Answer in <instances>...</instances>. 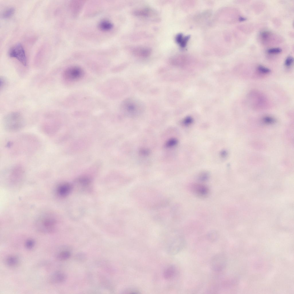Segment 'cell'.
<instances>
[{
    "label": "cell",
    "instance_id": "obj_1",
    "mask_svg": "<svg viewBox=\"0 0 294 294\" xmlns=\"http://www.w3.org/2000/svg\"><path fill=\"white\" fill-rule=\"evenodd\" d=\"M133 194L136 200L145 207L157 210L167 206V199L157 190L149 187H138Z\"/></svg>",
    "mask_w": 294,
    "mask_h": 294
},
{
    "label": "cell",
    "instance_id": "obj_2",
    "mask_svg": "<svg viewBox=\"0 0 294 294\" xmlns=\"http://www.w3.org/2000/svg\"><path fill=\"white\" fill-rule=\"evenodd\" d=\"M121 109L123 113L128 116H136L144 111L145 105L140 100L130 97L126 99L122 102Z\"/></svg>",
    "mask_w": 294,
    "mask_h": 294
},
{
    "label": "cell",
    "instance_id": "obj_3",
    "mask_svg": "<svg viewBox=\"0 0 294 294\" xmlns=\"http://www.w3.org/2000/svg\"><path fill=\"white\" fill-rule=\"evenodd\" d=\"M3 123L5 128L11 132L20 130L24 125L22 116L17 112H12L7 115L4 118Z\"/></svg>",
    "mask_w": 294,
    "mask_h": 294
},
{
    "label": "cell",
    "instance_id": "obj_4",
    "mask_svg": "<svg viewBox=\"0 0 294 294\" xmlns=\"http://www.w3.org/2000/svg\"><path fill=\"white\" fill-rule=\"evenodd\" d=\"M56 224L57 221L54 215L49 213L44 214L40 216L36 223L38 230L46 233L54 231Z\"/></svg>",
    "mask_w": 294,
    "mask_h": 294
},
{
    "label": "cell",
    "instance_id": "obj_5",
    "mask_svg": "<svg viewBox=\"0 0 294 294\" xmlns=\"http://www.w3.org/2000/svg\"><path fill=\"white\" fill-rule=\"evenodd\" d=\"M84 72L81 67L78 66H71L66 68L63 71V77L65 80L74 82L82 79L84 76Z\"/></svg>",
    "mask_w": 294,
    "mask_h": 294
},
{
    "label": "cell",
    "instance_id": "obj_6",
    "mask_svg": "<svg viewBox=\"0 0 294 294\" xmlns=\"http://www.w3.org/2000/svg\"><path fill=\"white\" fill-rule=\"evenodd\" d=\"M9 56L17 59L23 65L26 66L27 59L24 50L22 45L20 43L14 45L9 49Z\"/></svg>",
    "mask_w": 294,
    "mask_h": 294
},
{
    "label": "cell",
    "instance_id": "obj_7",
    "mask_svg": "<svg viewBox=\"0 0 294 294\" xmlns=\"http://www.w3.org/2000/svg\"><path fill=\"white\" fill-rule=\"evenodd\" d=\"M225 256L222 253L216 254L212 258L210 261L211 268L214 271L220 272L225 268L226 263Z\"/></svg>",
    "mask_w": 294,
    "mask_h": 294
},
{
    "label": "cell",
    "instance_id": "obj_8",
    "mask_svg": "<svg viewBox=\"0 0 294 294\" xmlns=\"http://www.w3.org/2000/svg\"><path fill=\"white\" fill-rule=\"evenodd\" d=\"M190 189L194 194L201 197L206 196L209 192L208 187L206 185L201 184H193L191 186Z\"/></svg>",
    "mask_w": 294,
    "mask_h": 294
},
{
    "label": "cell",
    "instance_id": "obj_9",
    "mask_svg": "<svg viewBox=\"0 0 294 294\" xmlns=\"http://www.w3.org/2000/svg\"><path fill=\"white\" fill-rule=\"evenodd\" d=\"M66 278V276L64 273L60 271H57L50 276L49 281L52 284L60 283L64 282Z\"/></svg>",
    "mask_w": 294,
    "mask_h": 294
},
{
    "label": "cell",
    "instance_id": "obj_10",
    "mask_svg": "<svg viewBox=\"0 0 294 294\" xmlns=\"http://www.w3.org/2000/svg\"><path fill=\"white\" fill-rule=\"evenodd\" d=\"M71 189V185L68 183H63L59 185L56 189L58 195L64 197L67 196L70 192Z\"/></svg>",
    "mask_w": 294,
    "mask_h": 294
},
{
    "label": "cell",
    "instance_id": "obj_11",
    "mask_svg": "<svg viewBox=\"0 0 294 294\" xmlns=\"http://www.w3.org/2000/svg\"><path fill=\"white\" fill-rule=\"evenodd\" d=\"M5 262L8 266L14 267L18 265L19 260L18 258L15 256H10L6 258Z\"/></svg>",
    "mask_w": 294,
    "mask_h": 294
},
{
    "label": "cell",
    "instance_id": "obj_12",
    "mask_svg": "<svg viewBox=\"0 0 294 294\" xmlns=\"http://www.w3.org/2000/svg\"><path fill=\"white\" fill-rule=\"evenodd\" d=\"M98 26L101 29L106 31L111 29L113 26L111 22L106 20L101 21L99 23Z\"/></svg>",
    "mask_w": 294,
    "mask_h": 294
},
{
    "label": "cell",
    "instance_id": "obj_13",
    "mask_svg": "<svg viewBox=\"0 0 294 294\" xmlns=\"http://www.w3.org/2000/svg\"><path fill=\"white\" fill-rule=\"evenodd\" d=\"M176 273V268L173 266L169 267L165 270L164 276L166 278L169 279L173 277Z\"/></svg>",
    "mask_w": 294,
    "mask_h": 294
},
{
    "label": "cell",
    "instance_id": "obj_14",
    "mask_svg": "<svg viewBox=\"0 0 294 294\" xmlns=\"http://www.w3.org/2000/svg\"><path fill=\"white\" fill-rule=\"evenodd\" d=\"M71 256L70 253L67 251H63L59 253L57 256V259L61 261L66 260L69 258Z\"/></svg>",
    "mask_w": 294,
    "mask_h": 294
},
{
    "label": "cell",
    "instance_id": "obj_15",
    "mask_svg": "<svg viewBox=\"0 0 294 294\" xmlns=\"http://www.w3.org/2000/svg\"><path fill=\"white\" fill-rule=\"evenodd\" d=\"M14 11L15 9L13 7H8L3 11L2 14V16L3 18H9L13 14Z\"/></svg>",
    "mask_w": 294,
    "mask_h": 294
},
{
    "label": "cell",
    "instance_id": "obj_16",
    "mask_svg": "<svg viewBox=\"0 0 294 294\" xmlns=\"http://www.w3.org/2000/svg\"><path fill=\"white\" fill-rule=\"evenodd\" d=\"M150 51L149 49L144 47L139 48L136 50V53L138 55L145 56L149 54Z\"/></svg>",
    "mask_w": 294,
    "mask_h": 294
},
{
    "label": "cell",
    "instance_id": "obj_17",
    "mask_svg": "<svg viewBox=\"0 0 294 294\" xmlns=\"http://www.w3.org/2000/svg\"><path fill=\"white\" fill-rule=\"evenodd\" d=\"M188 38L187 37H183L182 35L181 34H178L176 36V40L177 43L180 45L181 46L183 47L185 45Z\"/></svg>",
    "mask_w": 294,
    "mask_h": 294
},
{
    "label": "cell",
    "instance_id": "obj_18",
    "mask_svg": "<svg viewBox=\"0 0 294 294\" xmlns=\"http://www.w3.org/2000/svg\"><path fill=\"white\" fill-rule=\"evenodd\" d=\"M208 240L211 242H214L216 241L218 237L217 233L215 231H212L209 233L207 235Z\"/></svg>",
    "mask_w": 294,
    "mask_h": 294
},
{
    "label": "cell",
    "instance_id": "obj_19",
    "mask_svg": "<svg viewBox=\"0 0 294 294\" xmlns=\"http://www.w3.org/2000/svg\"><path fill=\"white\" fill-rule=\"evenodd\" d=\"M35 244L34 241L32 239H28L25 241V246L26 248L28 249H32L34 247Z\"/></svg>",
    "mask_w": 294,
    "mask_h": 294
},
{
    "label": "cell",
    "instance_id": "obj_20",
    "mask_svg": "<svg viewBox=\"0 0 294 294\" xmlns=\"http://www.w3.org/2000/svg\"><path fill=\"white\" fill-rule=\"evenodd\" d=\"M75 259L77 260L84 262L86 260L87 257L86 254L83 252H79L77 253L75 256Z\"/></svg>",
    "mask_w": 294,
    "mask_h": 294
},
{
    "label": "cell",
    "instance_id": "obj_21",
    "mask_svg": "<svg viewBox=\"0 0 294 294\" xmlns=\"http://www.w3.org/2000/svg\"><path fill=\"white\" fill-rule=\"evenodd\" d=\"M257 69L260 72L263 74H268L271 72L270 69L261 65H259Z\"/></svg>",
    "mask_w": 294,
    "mask_h": 294
},
{
    "label": "cell",
    "instance_id": "obj_22",
    "mask_svg": "<svg viewBox=\"0 0 294 294\" xmlns=\"http://www.w3.org/2000/svg\"><path fill=\"white\" fill-rule=\"evenodd\" d=\"M282 50L279 48H273L268 49L267 50L268 53L270 54H278L281 52Z\"/></svg>",
    "mask_w": 294,
    "mask_h": 294
},
{
    "label": "cell",
    "instance_id": "obj_23",
    "mask_svg": "<svg viewBox=\"0 0 294 294\" xmlns=\"http://www.w3.org/2000/svg\"><path fill=\"white\" fill-rule=\"evenodd\" d=\"M293 61V57L291 56H289L287 58L285 61V65L287 67H289L292 65Z\"/></svg>",
    "mask_w": 294,
    "mask_h": 294
},
{
    "label": "cell",
    "instance_id": "obj_24",
    "mask_svg": "<svg viewBox=\"0 0 294 294\" xmlns=\"http://www.w3.org/2000/svg\"><path fill=\"white\" fill-rule=\"evenodd\" d=\"M208 177V174L206 173H204L201 174L199 175L198 179L200 181H204L207 180Z\"/></svg>",
    "mask_w": 294,
    "mask_h": 294
},
{
    "label": "cell",
    "instance_id": "obj_25",
    "mask_svg": "<svg viewBox=\"0 0 294 294\" xmlns=\"http://www.w3.org/2000/svg\"><path fill=\"white\" fill-rule=\"evenodd\" d=\"M177 143V140L175 139H171L168 140L167 142L166 145L167 147H171L176 145Z\"/></svg>",
    "mask_w": 294,
    "mask_h": 294
},
{
    "label": "cell",
    "instance_id": "obj_26",
    "mask_svg": "<svg viewBox=\"0 0 294 294\" xmlns=\"http://www.w3.org/2000/svg\"><path fill=\"white\" fill-rule=\"evenodd\" d=\"M264 121L268 123H271L275 121L274 119L270 117H266L263 119Z\"/></svg>",
    "mask_w": 294,
    "mask_h": 294
},
{
    "label": "cell",
    "instance_id": "obj_27",
    "mask_svg": "<svg viewBox=\"0 0 294 294\" xmlns=\"http://www.w3.org/2000/svg\"><path fill=\"white\" fill-rule=\"evenodd\" d=\"M269 35V33L267 32L264 31L261 34L262 37L263 38H266L268 37Z\"/></svg>",
    "mask_w": 294,
    "mask_h": 294
},
{
    "label": "cell",
    "instance_id": "obj_28",
    "mask_svg": "<svg viewBox=\"0 0 294 294\" xmlns=\"http://www.w3.org/2000/svg\"><path fill=\"white\" fill-rule=\"evenodd\" d=\"M192 121L191 119H187L185 120L184 121V124L185 125H188L190 124Z\"/></svg>",
    "mask_w": 294,
    "mask_h": 294
},
{
    "label": "cell",
    "instance_id": "obj_29",
    "mask_svg": "<svg viewBox=\"0 0 294 294\" xmlns=\"http://www.w3.org/2000/svg\"><path fill=\"white\" fill-rule=\"evenodd\" d=\"M246 18L242 17H240L239 18V20L241 22L245 21L246 20Z\"/></svg>",
    "mask_w": 294,
    "mask_h": 294
}]
</instances>
